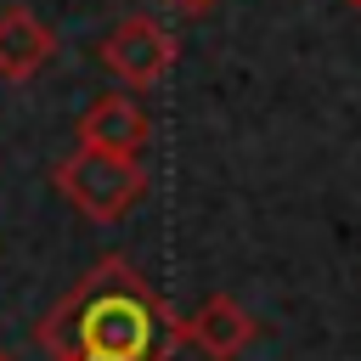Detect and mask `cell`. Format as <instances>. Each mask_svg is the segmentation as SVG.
<instances>
[{"instance_id": "6da1fadb", "label": "cell", "mask_w": 361, "mask_h": 361, "mask_svg": "<svg viewBox=\"0 0 361 361\" xmlns=\"http://www.w3.org/2000/svg\"><path fill=\"white\" fill-rule=\"evenodd\" d=\"M34 338L51 361H169L180 316L124 254H107L45 310Z\"/></svg>"}, {"instance_id": "7a4b0ae2", "label": "cell", "mask_w": 361, "mask_h": 361, "mask_svg": "<svg viewBox=\"0 0 361 361\" xmlns=\"http://www.w3.org/2000/svg\"><path fill=\"white\" fill-rule=\"evenodd\" d=\"M51 186L96 226H113L124 220L141 197H147V169L141 158H124V152H102V147H73L56 169H51Z\"/></svg>"}, {"instance_id": "3957f363", "label": "cell", "mask_w": 361, "mask_h": 361, "mask_svg": "<svg viewBox=\"0 0 361 361\" xmlns=\"http://www.w3.org/2000/svg\"><path fill=\"white\" fill-rule=\"evenodd\" d=\"M96 56H102V68L118 79V85H130V90H152L169 68H175V34L158 23V17H118L113 28H107V39L96 45Z\"/></svg>"}, {"instance_id": "277c9868", "label": "cell", "mask_w": 361, "mask_h": 361, "mask_svg": "<svg viewBox=\"0 0 361 361\" xmlns=\"http://www.w3.org/2000/svg\"><path fill=\"white\" fill-rule=\"evenodd\" d=\"M259 322L231 299V293H209L192 316H180V344L203 350L209 361H237L248 344H254Z\"/></svg>"}, {"instance_id": "5b68a950", "label": "cell", "mask_w": 361, "mask_h": 361, "mask_svg": "<svg viewBox=\"0 0 361 361\" xmlns=\"http://www.w3.org/2000/svg\"><path fill=\"white\" fill-rule=\"evenodd\" d=\"M152 135V118L135 96H96L85 113H79V147H102V152H124V158H141Z\"/></svg>"}, {"instance_id": "8992f818", "label": "cell", "mask_w": 361, "mask_h": 361, "mask_svg": "<svg viewBox=\"0 0 361 361\" xmlns=\"http://www.w3.org/2000/svg\"><path fill=\"white\" fill-rule=\"evenodd\" d=\"M56 51V34L28 11V6H6L0 11V79L6 85H28Z\"/></svg>"}, {"instance_id": "52a82bcc", "label": "cell", "mask_w": 361, "mask_h": 361, "mask_svg": "<svg viewBox=\"0 0 361 361\" xmlns=\"http://www.w3.org/2000/svg\"><path fill=\"white\" fill-rule=\"evenodd\" d=\"M169 6H175L180 17H203V11H214L220 0H169Z\"/></svg>"}, {"instance_id": "ba28073f", "label": "cell", "mask_w": 361, "mask_h": 361, "mask_svg": "<svg viewBox=\"0 0 361 361\" xmlns=\"http://www.w3.org/2000/svg\"><path fill=\"white\" fill-rule=\"evenodd\" d=\"M344 6H350V11H355V17H361V0H344Z\"/></svg>"}, {"instance_id": "9c48e42d", "label": "cell", "mask_w": 361, "mask_h": 361, "mask_svg": "<svg viewBox=\"0 0 361 361\" xmlns=\"http://www.w3.org/2000/svg\"><path fill=\"white\" fill-rule=\"evenodd\" d=\"M0 361H11V355H6V350H0Z\"/></svg>"}]
</instances>
